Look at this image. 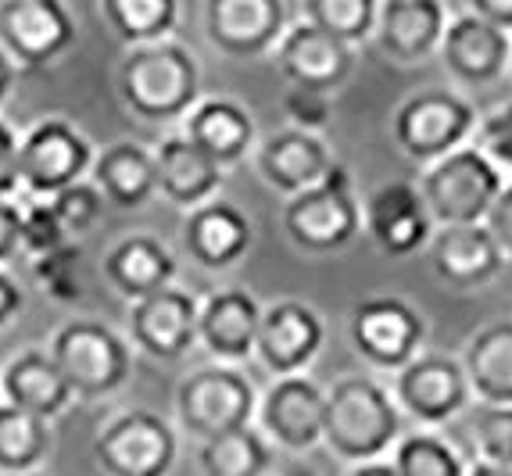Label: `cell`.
<instances>
[{
  "label": "cell",
  "instance_id": "1",
  "mask_svg": "<svg viewBox=\"0 0 512 476\" xmlns=\"http://www.w3.org/2000/svg\"><path fill=\"white\" fill-rule=\"evenodd\" d=\"M405 412L391 383L369 373H348L326 387L323 448L344 466L391 459L394 444L405 437Z\"/></svg>",
  "mask_w": 512,
  "mask_h": 476
},
{
  "label": "cell",
  "instance_id": "2",
  "mask_svg": "<svg viewBox=\"0 0 512 476\" xmlns=\"http://www.w3.org/2000/svg\"><path fill=\"white\" fill-rule=\"evenodd\" d=\"M119 97L144 122H183L201 101V65L172 36L129 47L119 65Z\"/></svg>",
  "mask_w": 512,
  "mask_h": 476
},
{
  "label": "cell",
  "instance_id": "3",
  "mask_svg": "<svg viewBox=\"0 0 512 476\" xmlns=\"http://www.w3.org/2000/svg\"><path fill=\"white\" fill-rule=\"evenodd\" d=\"M480 108L459 86H423L391 111L394 147L419 169L477 140Z\"/></svg>",
  "mask_w": 512,
  "mask_h": 476
},
{
  "label": "cell",
  "instance_id": "4",
  "mask_svg": "<svg viewBox=\"0 0 512 476\" xmlns=\"http://www.w3.org/2000/svg\"><path fill=\"white\" fill-rule=\"evenodd\" d=\"M283 233L305 255H341L366 233L362 197L344 165L283 201Z\"/></svg>",
  "mask_w": 512,
  "mask_h": 476
},
{
  "label": "cell",
  "instance_id": "5",
  "mask_svg": "<svg viewBox=\"0 0 512 476\" xmlns=\"http://www.w3.org/2000/svg\"><path fill=\"white\" fill-rule=\"evenodd\" d=\"M505 169L473 140L459 151L444 154L434 165L419 169V190L427 197L437 226L487 222L505 187Z\"/></svg>",
  "mask_w": 512,
  "mask_h": 476
},
{
  "label": "cell",
  "instance_id": "6",
  "mask_svg": "<svg viewBox=\"0 0 512 476\" xmlns=\"http://www.w3.org/2000/svg\"><path fill=\"white\" fill-rule=\"evenodd\" d=\"M51 358L72 383L76 398L101 401L119 394L133 376V340L101 319H69L47 344Z\"/></svg>",
  "mask_w": 512,
  "mask_h": 476
},
{
  "label": "cell",
  "instance_id": "7",
  "mask_svg": "<svg viewBox=\"0 0 512 476\" xmlns=\"http://www.w3.org/2000/svg\"><path fill=\"white\" fill-rule=\"evenodd\" d=\"M430 323L402 294H369L348 315V344L373 373H402L427 351Z\"/></svg>",
  "mask_w": 512,
  "mask_h": 476
},
{
  "label": "cell",
  "instance_id": "8",
  "mask_svg": "<svg viewBox=\"0 0 512 476\" xmlns=\"http://www.w3.org/2000/svg\"><path fill=\"white\" fill-rule=\"evenodd\" d=\"M258 387L240 366L212 362L187 373L176 387V419L197 441H212L240 426H251L258 416Z\"/></svg>",
  "mask_w": 512,
  "mask_h": 476
},
{
  "label": "cell",
  "instance_id": "9",
  "mask_svg": "<svg viewBox=\"0 0 512 476\" xmlns=\"http://www.w3.org/2000/svg\"><path fill=\"white\" fill-rule=\"evenodd\" d=\"M391 391L405 419L423 430H444L477 405L462 355L448 351H423L402 373L391 376Z\"/></svg>",
  "mask_w": 512,
  "mask_h": 476
},
{
  "label": "cell",
  "instance_id": "10",
  "mask_svg": "<svg viewBox=\"0 0 512 476\" xmlns=\"http://www.w3.org/2000/svg\"><path fill=\"white\" fill-rule=\"evenodd\" d=\"M180 459V437L151 408H129L94 437V462L104 476H169Z\"/></svg>",
  "mask_w": 512,
  "mask_h": 476
},
{
  "label": "cell",
  "instance_id": "11",
  "mask_svg": "<svg viewBox=\"0 0 512 476\" xmlns=\"http://www.w3.org/2000/svg\"><path fill=\"white\" fill-rule=\"evenodd\" d=\"M94 147L69 119H40L22 133L18 172L22 197H54L94 169Z\"/></svg>",
  "mask_w": 512,
  "mask_h": 476
},
{
  "label": "cell",
  "instance_id": "12",
  "mask_svg": "<svg viewBox=\"0 0 512 476\" xmlns=\"http://www.w3.org/2000/svg\"><path fill=\"white\" fill-rule=\"evenodd\" d=\"M255 423L276 451L305 455L312 448H323L326 387L308 373L273 376V383L258 398Z\"/></svg>",
  "mask_w": 512,
  "mask_h": 476
},
{
  "label": "cell",
  "instance_id": "13",
  "mask_svg": "<svg viewBox=\"0 0 512 476\" xmlns=\"http://www.w3.org/2000/svg\"><path fill=\"white\" fill-rule=\"evenodd\" d=\"M366 237L387 258H412L427 251L437 233L430 204L416 179H384L362 201Z\"/></svg>",
  "mask_w": 512,
  "mask_h": 476
},
{
  "label": "cell",
  "instance_id": "14",
  "mask_svg": "<svg viewBox=\"0 0 512 476\" xmlns=\"http://www.w3.org/2000/svg\"><path fill=\"white\" fill-rule=\"evenodd\" d=\"M76 18L65 0H0V47L18 68H51L76 47Z\"/></svg>",
  "mask_w": 512,
  "mask_h": 476
},
{
  "label": "cell",
  "instance_id": "15",
  "mask_svg": "<svg viewBox=\"0 0 512 476\" xmlns=\"http://www.w3.org/2000/svg\"><path fill=\"white\" fill-rule=\"evenodd\" d=\"M201 298L183 287H162L129 305V340L154 362H183L201 344Z\"/></svg>",
  "mask_w": 512,
  "mask_h": 476
},
{
  "label": "cell",
  "instance_id": "16",
  "mask_svg": "<svg viewBox=\"0 0 512 476\" xmlns=\"http://www.w3.org/2000/svg\"><path fill=\"white\" fill-rule=\"evenodd\" d=\"M273 61L280 68V76L287 86H301V90H319V94L337 97L355 76V47L326 29L312 26L308 18L291 22V29L276 43Z\"/></svg>",
  "mask_w": 512,
  "mask_h": 476
},
{
  "label": "cell",
  "instance_id": "17",
  "mask_svg": "<svg viewBox=\"0 0 512 476\" xmlns=\"http://www.w3.org/2000/svg\"><path fill=\"white\" fill-rule=\"evenodd\" d=\"M441 65L459 90H487L502 83L512 65V33L491 26L473 11H459L448 22L441 43Z\"/></svg>",
  "mask_w": 512,
  "mask_h": 476
},
{
  "label": "cell",
  "instance_id": "18",
  "mask_svg": "<svg viewBox=\"0 0 512 476\" xmlns=\"http://www.w3.org/2000/svg\"><path fill=\"white\" fill-rule=\"evenodd\" d=\"M287 29V0H205V36L226 58H265Z\"/></svg>",
  "mask_w": 512,
  "mask_h": 476
},
{
  "label": "cell",
  "instance_id": "19",
  "mask_svg": "<svg viewBox=\"0 0 512 476\" xmlns=\"http://www.w3.org/2000/svg\"><path fill=\"white\" fill-rule=\"evenodd\" d=\"M323 344L326 323L312 305L298 298H280L273 305H265L255 358L269 369V376L308 373Z\"/></svg>",
  "mask_w": 512,
  "mask_h": 476
},
{
  "label": "cell",
  "instance_id": "20",
  "mask_svg": "<svg viewBox=\"0 0 512 476\" xmlns=\"http://www.w3.org/2000/svg\"><path fill=\"white\" fill-rule=\"evenodd\" d=\"M430 269L437 283L448 290H484L502 276L509 265L487 222H462V226H437L427 247Z\"/></svg>",
  "mask_w": 512,
  "mask_h": 476
},
{
  "label": "cell",
  "instance_id": "21",
  "mask_svg": "<svg viewBox=\"0 0 512 476\" xmlns=\"http://www.w3.org/2000/svg\"><path fill=\"white\" fill-rule=\"evenodd\" d=\"M337 154L326 144L323 133H308L298 126H283L269 133L255 147V169L269 190L280 197H294L301 190L316 187L337 169Z\"/></svg>",
  "mask_w": 512,
  "mask_h": 476
},
{
  "label": "cell",
  "instance_id": "22",
  "mask_svg": "<svg viewBox=\"0 0 512 476\" xmlns=\"http://www.w3.org/2000/svg\"><path fill=\"white\" fill-rule=\"evenodd\" d=\"M452 11L444 0H380L373 47L394 65H423L441 54Z\"/></svg>",
  "mask_w": 512,
  "mask_h": 476
},
{
  "label": "cell",
  "instance_id": "23",
  "mask_svg": "<svg viewBox=\"0 0 512 476\" xmlns=\"http://www.w3.org/2000/svg\"><path fill=\"white\" fill-rule=\"evenodd\" d=\"M265 305L244 287H219L201 298V348L226 366H244L255 358Z\"/></svg>",
  "mask_w": 512,
  "mask_h": 476
},
{
  "label": "cell",
  "instance_id": "24",
  "mask_svg": "<svg viewBox=\"0 0 512 476\" xmlns=\"http://www.w3.org/2000/svg\"><path fill=\"white\" fill-rule=\"evenodd\" d=\"M180 237L190 262L208 272H226L248 258L251 244H255V226L240 204L215 197V201L187 212Z\"/></svg>",
  "mask_w": 512,
  "mask_h": 476
},
{
  "label": "cell",
  "instance_id": "25",
  "mask_svg": "<svg viewBox=\"0 0 512 476\" xmlns=\"http://www.w3.org/2000/svg\"><path fill=\"white\" fill-rule=\"evenodd\" d=\"M180 133L190 144L219 162L222 169L240 165L258 147V126L248 104L237 97H201L194 108L183 115Z\"/></svg>",
  "mask_w": 512,
  "mask_h": 476
},
{
  "label": "cell",
  "instance_id": "26",
  "mask_svg": "<svg viewBox=\"0 0 512 476\" xmlns=\"http://www.w3.org/2000/svg\"><path fill=\"white\" fill-rule=\"evenodd\" d=\"M154 179H158V194L165 201L183 212H194L219 197L226 169L212 162L201 147L190 144L183 133H169L154 147Z\"/></svg>",
  "mask_w": 512,
  "mask_h": 476
},
{
  "label": "cell",
  "instance_id": "27",
  "mask_svg": "<svg viewBox=\"0 0 512 476\" xmlns=\"http://www.w3.org/2000/svg\"><path fill=\"white\" fill-rule=\"evenodd\" d=\"M0 394L11 405L26 408L33 416L58 419L76 405V391L65 380L61 366L51 358V351L29 348L22 355H15L0 373Z\"/></svg>",
  "mask_w": 512,
  "mask_h": 476
},
{
  "label": "cell",
  "instance_id": "28",
  "mask_svg": "<svg viewBox=\"0 0 512 476\" xmlns=\"http://www.w3.org/2000/svg\"><path fill=\"white\" fill-rule=\"evenodd\" d=\"M176 255L151 233H129L108 247L101 262L104 280L119 290L122 298L140 301L147 294L176 283Z\"/></svg>",
  "mask_w": 512,
  "mask_h": 476
},
{
  "label": "cell",
  "instance_id": "29",
  "mask_svg": "<svg viewBox=\"0 0 512 476\" xmlns=\"http://www.w3.org/2000/svg\"><path fill=\"white\" fill-rule=\"evenodd\" d=\"M462 366L480 405H512V319L480 326L462 348Z\"/></svg>",
  "mask_w": 512,
  "mask_h": 476
},
{
  "label": "cell",
  "instance_id": "30",
  "mask_svg": "<svg viewBox=\"0 0 512 476\" xmlns=\"http://www.w3.org/2000/svg\"><path fill=\"white\" fill-rule=\"evenodd\" d=\"M94 183L104 190L111 204L119 208H140L158 194V179H154V151L122 140V144H108L94 158L90 169Z\"/></svg>",
  "mask_w": 512,
  "mask_h": 476
},
{
  "label": "cell",
  "instance_id": "31",
  "mask_svg": "<svg viewBox=\"0 0 512 476\" xmlns=\"http://www.w3.org/2000/svg\"><path fill=\"white\" fill-rule=\"evenodd\" d=\"M273 462L276 448L258 430V423L201 441V451H197L201 476H265L273 469Z\"/></svg>",
  "mask_w": 512,
  "mask_h": 476
},
{
  "label": "cell",
  "instance_id": "32",
  "mask_svg": "<svg viewBox=\"0 0 512 476\" xmlns=\"http://www.w3.org/2000/svg\"><path fill=\"white\" fill-rule=\"evenodd\" d=\"M51 419L0 398V476L33 473L51 455Z\"/></svg>",
  "mask_w": 512,
  "mask_h": 476
},
{
  "label": "cell",
  "instance_id": "33",
  "mask_svg": "<svg viewBox=\"0 0 512 476\" xmlns=\"http://www.w3.org/2000/svg\"><path fill=\"white\" fill-rule=\"evenodd\" d=\"M101 15L126 47H144L176 33L180 0H101Z\"/></svg>",
  "mask_w": 512,
  "mask_h": 476
},
{
  "label": "cell",
  "instance_id": "34",
  "mask_svg": "<svg viewBox=\"0 0 512 476\" xmlns=\"http://www.w3.org/2000/svg\"><path fill=\"white\" fill-rule=\"evenodd\" d=\"M391 462L398 476H466L470 459L459 451V444L448 441L441 430H409L394 444Z\"/></svg>",
  "mask_w": 512,
  "mask_h": 476
},
{
  "label": "cell",
  "instance_id": "35",
  "mask_svg": "<svg viewBox=\"0 0 512 476\" xmlns=\"http://www.w3.org/2000/svg\"><path fill=\"white\" fill-rule=\"evenodd\" d=\"M301 18L351 47H362L373 43L380 0H301Z\"/></svg>",
  "mask_w": 512,
  "mask_h": 476
},
{
  "label": "cell",
  "instance_id": "36",
  "mask_svg": "<svg viewBox=\"0 0 512 476\" xmlns=\"http://www.w3.org/2000/svg\"><path fill=\"white\" fill-rule=\"evenodd\" d=\"M466 434L473 444V459L512 466V405H473L466 412Z\"/></svg>",
  "mask_w": 512,
  "mask_h": 476
},
{
  "label": "cell",
  "instance_id": "37",
  "mask_svg": "<svg viewBox=\"0 0 512 476\" xmlns=\"http://www.w3.org/2000/svg\"><path fill=\"white\" fill-rule=\"evenodd\" d=\"M79 265H83V247H79V240H69V244L54 247L51 255L33 258V276L47 298H54L58 305H72L83 294Z\"/></svg>",
  "mask_w": 512,
  "mask_h": 476
},
{
  "label": "cell",
  "instance_id": "38",
  "mask_svg": "<svg viewBox=\"0 0 512 476\" xmlns=\"http://www.w3.org/2000/svg\"><path fill=\"white\" fill-rule=\"evenodd\" d=\"M69 230L54 212L51 197H22V251L29 258L51 255L54 247L69 244Z\"/></svg>",
  "mask_w": 512,
  "mask_h": 476
},
{
  "label": "cell",
  "instance_id": "39",
  "mask_svg": "<svg viewBox=\"0 0 512 476\" xmlns=\"http://www.w3.org/2000/svg\"><path fill=\"white\" fill-rule=\"evenodd\" d=\"M104 201H108L104 190L97 187V183H90V179H79V183H72V187L58 190V194L51 197L54 212L65 222V230H69L72 240H79L83 233L94 230L97 219H101Z\"/></svg>",
  "mask_w": 512,
  "mask_h": 476
},
{
  "label": "cell",
  "instance_id": "40",
  "mask_svg": "<svg viewBox=\"0 0 512 476\" xmlns=\"http://www.w3.org/2000/svg\"><path fill=\"white\" fill-rule=\"evenodd\" d=\"M283 115H287V126L308 129V133H326V129L333 126V119H337L330 94L301 90V86H287V94H283Z\"/></svg>",
  "mask_w": 512,
  "mask_h": 476
},
{
  "label": "cell",
  "instance_id": "41",
  "mask_svg": "<svg viewBox=\"0 0 512 476\" xmlns=\"http://www.w3.org/2000/svg\"><path fill=\"white\" fill-rule=\"evenodd\" d=\"M477 144L484 147L505 172H512V101H502L491 111H480Z\"/></svg>",
  "mask_w": 512,
  "mask_h": 476
},
{
  "label": "cell",
  "instance_id": "42",
  "mask_svg": "<svg viewBox=\"0 0 512 476\" xmlns=\"http://www.w3.org/2000/svg\"><path fill=\"white\" fill-rule=\"evenodd\" d=\"M18 147L22 136L0 119V197H22V172H18Z\"/></svg>",
  "mask_w": 512,
  "mask_h": 476
},
{
  "label": "cell",
  "instance_id": "43",
  "mask_svg": "<svg viewBox=\"0 0 512 476\" xmlns=\"http://www.w3.org/2000/svg\"><path fill=\"white\" fill-rule=\"evenodd\" d=\"M22 251V197H0V265Z\"/></svg>",
  "mask_w": 512,
  "mask_h": 476
},
{
  "label": "cell",
  "instance_id": "44",
  "mask_svg": "<svg viewBox=\"0 0 512 476\" xmlns=\"http://www.w3.org/2000/svg\"><path fill=\"white\" fill-rule=\"evenodd\" d=\"M487 230L495 233L498 247H502L505 258H509V265H512V176L505 179L502 194H498L495 208H491V215H487Z\"/></svg>",
  "mask_w": 512,
  "mask_h": 476
},
{
  "label": "cell",
  "instance_id": "45",
  "mask_svg": "<svg viewBox=\"0 0 512 476\" xmlns=\"http://www.w3.org/2000/svg\"><path fill=\"white\" fill-rule=\"evenodd\" d=\"M22 308H26V294H22L15 276H8L4 265H0V333L15 323L18 315H22Z\"/></svg>",
  "mask_w": 512,
  "mask_h": 476
},
{
  "label": "cell",
  "instance_id": "46",
  "mask_svg": "<svg viewBox=\"0 0 512 476\" xmlns=\"http://www.w3.org/2000/svg\"><path fill=\"white\" fill-rule=\"evenodd\" d=\"M466 11L487 18L491 26L512 33V0H466Z\"/></svg>",
  "mask_w": 512,
  "mask_h": 476
},
{
  "label": "cell",
  "instance_id": "47",
  "mask_svg": "<svg viewBox=\"0 0 512 476\" xmlns=\"http://www.w3.org/2000/svg\"><path fill=\"white\" fill-rule=\"evenodd\" d=\"M15 76H18V65L4 47H0V108L8 104L11 90H15Z\"/></svg>",
  "mask_w": 512,
  "mask_h": 476
},
{
  "label": "cell",
  "instance_id": "48",
  "mask_svg": "<svg viewBox=\"0 0 512 476\" xmlns=\"http://www.w3.org/2000/svg\"><path fill=\"white\" fill-rule=\"evenodd\" d=\"M344 476H398V469H394L391 459H376V462H355V466H348Z\"/></svg>",
  "mask_w": 512,
  "mask_h": 476
},
{
  "label": "cell",
  "instance_id": "49",
  "mask_svg": "<svg viewBox=\"0 0 512 476\" xmlns=\"http://www.w3.org/2000/svg\"><path fill=\"white\" fill-rule=\"evenodd\" d=\"M466 476H512V466H498V462H484V459H470Z\"/></svg>",
  "mask_w": 512,
  "mask_h": 476
},
{
  "label": "cell",
  "instance_id": "50",
  "mask_svg": "<svg viewBox=\"0 0 512 476\" xmlns=\"http://www.w3.org/2000/svg\"><path fill=\"white\" fill-rule=\"evenodd\" d=\"M8 476H47L43 469H33V473H8Z\"/></svg>",
  "mask_w": 512,
  "mask_h": 476
},
{
  "label": "cell",
  "instance_id": "51",
  "mask_svg": "<svg viewBox=\"0 0 512 476\" xmlns=\"http://www.w3.org/2000/svg\"><path fill=\"white\" fill-rule=\"evenodd\" d=\"M287 476H316V473H287Z\"/></svg>",
  "mask_w": 512,
  "mask_h": 476
},
{
  "label": "cell",
  "instance_id": "52",
  "mask_svg": "<svg viewBox=\"0 0 512 476\" xmlns=\"http://www.w3.org/2000/svg\"><path fill=\"white\" fill-rule=\"evenodd\" d=\"M509 79H512V65H509Z\"/></svg>",
  "mask_w": 512,
  "mask_h": 476
},
{
  "label": "cell",
  "instance_id": "53",
  "mask_svg": "<svg viewBox=\"0 0 512 476\" xmlns=\"http://www.w3.org/2000/svg\"><path fill=\"white\" fill-rule=\"evenodd\" d=\"M0 398H4V394H0Z\"/></svg>",
  "mask_w": 512,
  "mask_h": 476
}]
</instances>
